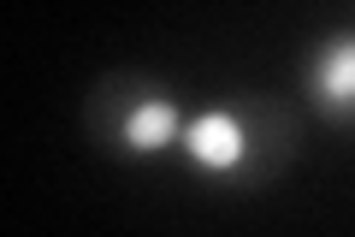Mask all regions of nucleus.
<instances>
[{"mask_svg": "<svg viewBox=\"0 0 355 237\" xmlns=\"http://www.w3.org/2000/svg\"><path fill=\"white\" fill-rule=\"evenodd\" d=\"M178 149L190 154L202 172H231V166H243V154H249V125H243L237 113H225V107H207V113H196L190 125H184Z\"/></svg>", "mask_w": 355, "mask_h": 237, "instance_id": "nucleus-1", "label": "nucleus"}, {"mask_svg": "<svg viewBox=\"0 0 355 237\" xmlns=\"http://www.w3.org/2000/svg\"><path fill=\"white\" fill-rule=\"evenodd\" d=\"M178 137H184V125H178V107L166 95L137 101V107L125 113V125H119V149H130V154H160V149H172Z\"/></svg>", "mask_w": 355, "mask_h": 237, "instance_id": "nucleus-2", "label": "nucleus"}, {"mask_svg": "<svg viewBox=\"0 0 355 237\" xmlns=\"http://www.w3.org/2000/svg\"><path fill=\"white\" fill-rule=\"evenodd\" d=\"M314 95H320V107H331V113H355V36L331 42L314 60Z\"/></svg>", "mask_w": 355, "mask_h": 237, "instance_id": "nucleus-3", "label": "nucleus"}]
</instances>
